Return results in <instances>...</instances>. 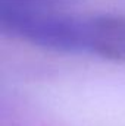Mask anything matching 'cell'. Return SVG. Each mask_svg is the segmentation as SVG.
Segmentation results:
<instances>
[{
  "label": "cell",
  "instance_id": "2",
  "mask_svg": "<svg viewBox=\"0 0 125 126\" xmlns=\"http://www.w3.org/2000/svg\"><path fill=\"white\" fill-rule=\"evenodd\" d=\"M87 53L107 60L125 62V16H88Z\"/></svg>",
  "mask_w": 125,
  "mask_h": 126
},
{
  "label": "cell",
  "instance_id": "1",
  "mask_svg": "<svg viewBox=\"0 0 125 126\" xmlns=\"http://www.w3.org/2000/svg\"><path fill=\"white\" fill-rule=\"evenodd\" d=\"M0 30L41 48L87 53V18L83 16L0 1Z\"/></svg>",
  "mask_w": 125,
  "mask_h": 126
},
{
  "label": "cell",
  "instance_id": "3",
  "mask_svg": "<svg viewBox=\"0 0 125 126\" xmlns=\"http://www.w3.org/2000/svg\"><path fill=\"white\" fill-rule=\"evenodd\" d=\"M1 3H12L21 6H34V7H49L55 4H62L71 0H0Z\"/></svg>",
  "mask_w": 125,
  "mask_h": 126
}]
</instances>
